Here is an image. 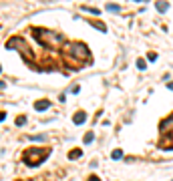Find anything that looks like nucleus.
<instances>
[{
  "instance_id": "f257e3e1",
  "label": "nucleus",
  "mask_w": 173,
  "mask_h": 181,
  "mask_svg": "<svg viewBox=\"0 0 173 181\" xmlns=\"http://www.w3.org/2000/svg\"><path fill=\"white\" fill-rule=\"evenodd\" d=\"M65 55L75 60L77 65H83V60H89V48L83 42H67L65 45Z\"/></svg>"
},
{
  "instance_id": "f03ea898",
  "label": "nucleus",
  "mask_w": 173,
  "mask_h": 181,
  "mask_svg": "<svg viewBox=\"0 0 173 181\" xmlns=\"http://www.w3.org/2000/svg\"><path fill=\"white\" fill-rule=\"evenodd\" d=\"M48 153H50V149L32 147V149H28V151H24L22 161L28 165V167H34V165H40V163H42V161L48 157Z\"/></svg>"
},
{
  "instance_id": "7ed1b4c3",
  "label": "nucleus",
  "mask_w": 173,
  "mask_h": 181,
  "mask_svg": "<svg viewBox=\"0 0 173 181\" xmlns=\"http://www.w3.org/2000/svg\"><path fill=\"white\" fill-rule=\"evenodd\" d=\"M36 38L42 42V45H60L65 38L57 32H48V30H42V28H36Z\"/></svg>"
},
{
  "instance_id": "20e7f679",
  "label": "nucleus",
  "mask_w": 173,
  "mask_h": 181,
  "mask_svg": "<svg viewBox=\"0 0 173 181\" xmlns=\"http://www.w3.org/2000/svg\"><path fill=\"white\" fill-rule=\"evenodd\" d=\"M73 121H75V125H81V123H85L87 121V113L85 111H79V113L73 117Z\"/></svg>"
},
{
  "instance_id": "39448f33",
  "label": "nucleus",
  "mask_w": 173,
  "mask_h": 181,
  "mask_svg": "<svg viewBox=\"0 0 173 181\" xmlns=\"http://www.w3.org/2000/svg\"><path fill=\"white\" fill-rule=\"evenodd\" d=\"M48 107H50V101H38V103H34L36 111H45V109H48Z\"/></svg>"
},
{
  "instance_id": "423d86ee",
  "label": "nucleus",
  "mask_w": 173,
  "mask_h": 181,
  "mask_svg": "<svg viewBox=\"0 0 173 181\" xmlns=\"http://www.w3.org/2000/svg\"><path fill=\"white\" fill-rule=\"evenodd\" d=\"M155 6H157V10H159V12H165L167 8H169V4H165V2H157Z\"/></svg>"
},
{
  "instance_id": "0eeeda50",
  "label": "nucleus",
  "mask_w": 173,
  "mask_h": 181,
  "mask_svg": "<svg viewBox=\"0 0 173 181\" xmlns=\"http://www.w3.org/2000/svg\"><path fill=\"white\" fill-rule=\"evenodd\" d=\"M111 157H113V159H121V157H123V151H121V149H115V151L111 153Z\"/></svg>"
},
{
  "instance_id": "6e6552de",
  "label": "nucleus",
  "mask_w": 173,
  "mask_h": 181,
  "mask_svg": "<svg viewBox=\"0 0 173 181\" xmlns=\"http://www.w3.org/2000/svg\"><path fill=\"white\" fill-rule=\"evenodd\" d=\"M93 139H95V133H93V131H89V133H87V135H85V143H87V145H89V143H91Z\"/></svg>"
},
{
  "instance_id": "1a4fd4ad",
  "label": "nucleus",
  "mask_w": 173,
  "mask_h": 181,
  "mask_svg": "<svg viewBox=\"0 0 173 181\" xmlns=\"http://www.w3.org/2000/svg\"><path fill=\"white\" fill-rule=\"evenodd\" d=\"M81 153H83L81 149H75V151H70V155H69V157H70V159H77L79 155H81Z\"/></svg>"
},
{
  "instance_id": "9d476101",
  "label": "nucleus",
  "mask_w": 173,
  "mask_h": 181,
  "mask_svg": "<svg viewBox=\"0 0 173 181\" xmlns=\"http://www.w3.org/2000/svg\"><path fill=\"white\" fill-rule=\"evenodd\" d=\"M137 68H139V70H145V68H147V67H145V60H143V58H139V60H137Z\"/></svg>"
},
{
  "instance_id": "9b49d317",
  "label": "nucleus",
  "mask_w": 173,
  "mask_h": 181,
  "mask_svg": "<svg viewBox=\"0 0 173 181\" xmlns=\"http://www.w3.org/2000/svg\"><path fill=\"white\" fill-rule=\"evenodd\" d=\"M107 10H111V12H119V6H115V4H107Z\"/></svg>"
},
{
  "instance_id": "f8f14e48",
  "label": "nucleus",
  "mask_w": 173,
  "mask_h": 181,
  "mask_svg": "<svg viewBox=\"0 0 173 181\" xmlns=\"http://www.w3.org/2000/svg\"><path fill=\"white\" fill-rule=\"evenodd\" d=\"M26 123V117H18V119H16V127H18V125H24Z\"/></svg>"
},
{
  "instance_id": "ddd939ff",
  "label": "nucleus",
  "mask_w": 173,
  "mask_h": 181,
  "mask_svg": "<svg viewBox=\"0 0 173 181\" xmlns=\"http://www.w3.org/2000/svg\"><path fill=\"white\" fill-rule=\"evenodd\" d=\"M89 181H101V179H99L97 175H93V177H89Z\"/></svg>"
},
{
  "instance_id": "4468645a",
  "label": "nucleus",
  "mask_w": 173,
  "mask_h": 181,
  "mask_svg": "<svg viewBox=\"0 0 173 181\" xmlns=\"http://www.w3.org/2000/svg\"><path fill=\"white\" fill-rule=\"evenodd\" d=\"M4 117H6V115H4V113H0V121H4Z\"/></svg>"
},
{
  "instance_id": "2eb2a0df",
  "label": "nucleus",
  "mask_w": 173,
  "mask_h": 181,
  "mask_svg": "<svg viewBox=\"0 0 173 181\" xmlns=\"http://www.w3.org/2000/svg\"><path fill=\"white\" fill-rule=\"evenodd\" d=\"M167 87H169V89H171V90H173V83H169V85H167Z\"/></svg>"
},
{
  "instance_id": "dca6fc26",
  "label": "nucleus",
  "mask_w": 173,
  "mask_h": 181,
  "mask_svg": "<svg viewBox=\"0 0 173 181\" xmlns=\"http://www.w3.org/2000/svg\"><path fill=\"white\" fill-rule=\"evenodd\" d=\"M0 89H4V83H2V80H0Z\"/></svg>"
}]
</instances>
